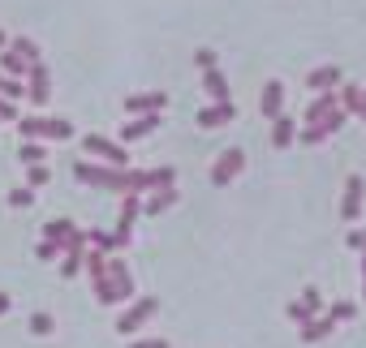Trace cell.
<instances>
[{
	"label": "cell",
	"instance_id": "1",
	"mask_svg": "<svg viewBox=\"0 0 366 348\" xmlns=\"http://www.w3.org/2000/svg\"><path fill=\"white\" fill-rule=\"evenodd\" d=\"M18 133H22V138H52V142H65V138H74V125H69V121H52V116H18Z\"/></svg>",
	"mask_w": 366,
	"mask_h": 348
},
{
	"label": "cell",
	"instance_id": "2",
	"mask_svg": "<svg viewBox=\"0 0 366 348\" xmlns=\"http://www.w3.org/2000/svg\"><path fill=\"white\" fill-rule=\"evenodd\" d=\"M164 185H177L172 168H147V172L125 168V194H147V190H164Z\"/></svg>",
	"mask_w": 366,
	"mask_h": 348
},
{
	"label": "cell",
	"instance_id": "3",
	"mask_svg": "<svg viewBox=\"0 0 366 348\" xmlns=\"http://www.w3.org/2000/svg\"><path fill=\"white\" fill-rule=\"evenodd\" d=\"M82 146H86V155H95V159H104V163H112V168H125V142H112V138H104V133H91V138H82Z\"/></svg>",
	"mask_w": 366,
	"mask_h": 348
},
{
	"label": "cell",
	"instance_id": "4",
	"mask_svg": "<svg viewBox=\"0 0 366 348\" xmlns=\"http://www.w3.org/2000/svg\"><path fill=\"white\" fill-rule=\"evenodd\" d=\"M319 309H323V297H319V288H306L297 301H289V322H297V327H306L310 318H319Z\"/></svg>",
	"mask_w": 366,
	"mask_h": 348
},
{
	"label": "cell",
	"instance_id": "5",
	"mask_svg": "<svg viewBox=\"0 0 366 348\" xmlns=\"http://www.w3.org/2000/svg\"><path fill=\"white\" fill-rule=\"evenodd\" d=\"M155 309H159V301H155V297H138V301H134V305H129V309H125V314L117 318V331H121V335L138 331V327H142V322H147V318H151Z\"/></svg>",
	"mask_w": 366,
	"mask_h": 348
},
{
	"label": "cell",
	"instance_id": "6",
	"mask_svg": "<svg viewBox=\"0 0 366 348\" xmlns=\"http://www.w3.org/2000/svg\"><path fill=\"white\" fill-rule=\"evenodd\" d=\"M242 168H246V150H242V146H229V150L216 159V168H212V181H216V185H229Z\"/></svg>",
	"mask_w": 366,
	"mask_h": 348
},
{
	"label": "cell",
	"instance_id": "7",
	"mask_svg": "<svg viewBox=\"0 0 366 348\" xmlns=\"http://www.w3.org/2000/svg\"><path fill=\"white\" fill-rule=\"evenodd\" d=\"M164 103H168V95H164V91L129 95V99H125V116H155V112H164Z\"/></svg>",
	"mask_w": 366,
	"mask_h": 348
},
{
	"label": "cell",
	"instance_id": "8",
	"mask_svg": "<svg viewBox=\"0 0 366 348\" xmlns=\"http://www.w3.org/2000/svg\"><path fill=\"white\" fill-rule=\"evenodd\" d=\"M340 215H345L349 224L362 215V177H357V172H353V177L345 181V203H340Z\"/></svg>",
	"mask_w": 366,
	"mask_h": 348
},
{
	"label": "cell",
	"instance_id": "9",
	"mask_svg": "<svg viewBox=\"0 0 366 348\" xmlns=\"http://www.w3.org/2000/svg\"><path fill=\"white\" fill-rule=\"evenodd\" d=\"M336 108H340V95H336V91H319V99L306 108V125H319V121H327Z\"/></svg>",
	"mask_w": 366,
	"mask_h": 348
},
{
	"label": "cell",
	"instance_id": "10",
	"mask_svg": "<svg viewBox=\"0 0 366 348\" xmlns=\"http://www.w3.org/2000/svg\"><path fill=\"white\" fill-rule=\"evenodd\" d=\"M280 108H285V86H280V82H267V86H263V95H259V112H263L267 121H276V116H280Z\"/></svg>",
	"mask_w": 366,
	"mask_h": 348
},
{
	"label": "cell",
	"instance_id": "11",
	"mask_svg": "<svg viewBox=\"0 0 366 348\" xmlns=\"http://www.w3.org/2000/svg\"><path fill=\"white\" fill-rule=\"evenodd\" d=\"M44 237H48V241H52L56 250H69V245H74V241H78L82 232H78V228H74L69 220H52V224L44 228Z\"/></svg>",
	"mask_w": 366,
	"mask_h": 348
},
{
	"label": "cell",
	"instance_id": "12",
	"mask_svg": "<svg viewBox=\"0 0 366 348\" xmlns=\"http://www.w3.org/2000/svg\"><path fill=\"white\" fill-rule=\"evenodd\" d=\"M203 86H207V95L216 99V103H233V95H229V82H224V73L212 65V69H203Z\"/></svg>",
	"mask_w": 366,
	"mask_h": 348
},
{
	"label": "cell",
	"instance_id": "13",
	"mask_svg": "<svg viewBox=\"0 0 366 348\" xmlns=\"http://www.w3.org/2000/svg\"><path fill=\"white\" fill-rule=\"evenodd\" d=\"M159 116L164 112H155V116H134V121H125L121 125V142H134V138H147L155 125H159Z\"/></svg>",
	"mask_w": 366,
	"mask_h": 348
},
{
	"label": "cell",
	"instance_id": "14",
	"mask_svg": "<svg viewBox=\"0 0 366 348\" xmlns=\"http://www.w3.org/2000/svg\"><path fill=\"white\" fill-rule=\"evenodd\" d=\"M108 280H112V292H117V301L134 297V275L125 271V262H108Z\"/></svg>",
	"mask_w": 366,
	"mask_h": 348
},
{
	"label": "cell",
	"instance_id": "15",
	"mask_svg": "<svg viewBox=\"0 0 366 348\" xmlns=\"http://www.w3.org/2000/svg\"><path fill=\"white\" fill-rule=\"evenodd\" d=\"M332 331H336V318H332V314H319V318H310V322L302 327V339H306V344H319V339H327Z\"/></svg>",
	"mask_w": 366,
	"mask_h": 348
},
{
	"label": "cell",
	"instance_id": "16",
	"mask_svg": "<svg viewBox=\"0 0 366 348\" xmlns=\"http://www.w3.org/2000/svg\"><path fill=\"white\" fill-rule=\"evenodd\" d=\"M233 116H237V108H233V103H216V108H203L194 121H199L203 129H216V125H224V121H233Z\"/></svg>",
	"mask_w": 366,
	"mask_h": 348
},
{
	"label": "cell",
	"instance_id": "17",
	"mask_svg": "<svg viewBox=\"0 0 366 348\" xmlns=\"http://www.w3.org/2000/svg\"><path fill=\"white\" fill-rule=\"evenodd\" d=\"M293 133H297V121L280 112V116L272 121V142H276V146H293Z\"/></svg>",
	"mask_w": 366,
	"mask_h": 348
},
{
	"label": "cell",
	"instance_id": "18",
	"mask_svg": "<svg viewBox=\"0 0 366 348\" xmlns=\"http://www.w3.org/2000/svg\"><path fill=\"white\" fill-rule=\"evenodd\" d=\"M172 203H177V190L164 185V190H151V198L142 203V211H147V215H159V211H168Z\"/></svg>",
	"mask_w": 366,
	"mask_h": 348
},
{
	"label": "cell",
	"instance_id": "19",
	"mask_svg": "<svg viewBox=\"0 0 366 348\" xmlns=\"http://www.w3.org/2000/svg\"><path fill=\"white\" fill-rule=\"evenodd\" d=\"M26 78H31V99H35V103H48V69L35 61Z\"/></svg>",
	"mask_w": 366,
	"mask_h": 348
},
{
	"label": "cell",
	"instance_id": "20",
	"mask_svg": "<svg viewBox=\"0 0 366 348\" xmlns=\"http://www.w3.org/2000/svg\"><path fill=\"white\" fill-rule=\"evenodd\" d=\"M0 69H5V78H14V82H22V78L31 73V61H22L18 52H9L5 61H0Z\"/></svg>",
	"mask_w": 366,
	"mask_h": 348
},
{
	"label": "cell",
	"instance_id": "21",
	"mask_svg": "<svg viewBox=\"0 0 366 348\" xmlns=\"http://www.w3.org/2000/svg\"><path fill=\"white\" fill-rule=\"evenodd\" d=\"M336 82H340V69H332V65H323V69L310 73V86H315V91H332Z\"/></svg>",
	"mask_w": 366,
	"mask_h": 348
},
{
	"label": "cell",
	"instance_id": "22",
	"mask_svg": "<svg viewBox=\"0 0 366 348\" xmlns=\"http://www.w3.org/2000/svg\"><path fill=\"white\" fill-rule=\"evenodd\" d=\"M26 181H31V190H39V185L52 181V172H48L44 163H31V168H26Z\"/></svg>",
	"mask_w": 366,
	"mask_h": 348
},
{
	"label": "cell",
	"instance_id": "23",
	"mask_svg": "<svg viewBox=\"0 0 366 348\" xmlns=\"http://www.w3.org/2000/svg\"><path fill=\"white\" fill-rule=\"evenodd\" d=\"M327 314H332V318H336V327H340V322H349V318H357V305H353V301H336V305H332Z\"/></svg>",
	"mask_w": 366,
	"mask_h": 348
},
{
	"label": "cell",
	"instance_id": "24",
	"mask_svg": "<svg viewBox=\"0 0 366 348\" xmlns=\"http://www.w3.org/2000/svg\"><path fill=\"white\" fill-rule=\"evenodd\" d=\"M14 52H18V56H22V61H31V65H35V61H39V48H35V44H31V39H22V35H18V39H14Z\"/></svg>",
	"mask_w": 366,
	"mask_h": 348
},
{
	"label": "cell",
	"instance_id": "25",
	"mask_svg": "<svg viewBox=\"0 0 366 348\" xmlns=\"http://www.w3.org/2000/svg\"><path fill=\"white\" fill-rule=\"evenodd\" d=\"M18 159H22V163H44V146H39V142H22Z\"/></svg>",
	"mask_w": 366,
	"mask_h": 348
},
{
	"label": "cell",
	"instance_id": "26",
	"mask_svg": "<svg viewBox=\"0 0 366 348\" xmlns=\"http://www.w3.org/2000/svg\"><path fill=\"white\" fill-rule=\"evenodd\" d=\"M86 241H91V250H99V254H108V250H117V241H112V232H86Z\"/></svg>",
	"mask_w": 366,
	"mask_h": 348
},
{
	"label": "cell",
	"instance_id": "27",
	"mask_svg": "<svg viewBox=\"0 0 366 348\" xmlns=\"http://www.w3.org/2000/svg\"><path fill=\"white\" fill-rule=\"evenodd\" d=\"M357 99H362L357 86H345V91H340V108H345V112H357Z\"/></svg>",
	"mask_w": 366,
	"mask_h": 348
},
{
	"label": "cell",
	"instance_id": "28",
	"mask_svg": "<svg viewBox=\"0 0 366 348\" xmlns=\"http://www.w3.org/2000/svg\"><path fill=\"white\" fill-rule=\"evenodd\" d=\"M9 207H18V211L35 207V194H31V190H14V194H9Z\"/></svg>",
	"mask_w": 366,
	"mask_h": 348
},
{
	"label": "cell",
	"instance_id": "29",
	"mask_svg": "<svg viewBox=\"0 0 366 348\" xmlns=\"http://www.w3.org/2000/svg\"><path fill=\"white\" fill-rule=\"evenodd\" d=\"M31 331L35 335H52V314H35L31 318Z\"/></svg>",
	"mask_w": 366,
	"mask_h": 348
},
{
	"label": "cell",
	"instance_id": "30",
	"mask_svg": "<svg viewBox=\"0 0 366 348\" xmlns=\"http://www.w3.org/2000/svg\"><path fill=\"white\" fill-rule=\"evenodd\" d=\"M0 95H5V99H18V95H22V82H14V78L0 73Z\"/></svg>",
	"mask_w": 366,
	"mask_h": 348
},
{
	"label": "cell",
	"instance_id": "31",
	"mask_svg": "<svg viewBox=\"0 0 366 348\" xmlns=\"http://www.w3.org/2000/svg\"><path fill=\"white\" fill-rule=\"evenodd\" d=\"M0 121H18V108H14V99H5V95H0Z\"/></svg>",
	"mask_w": 366,
	"mask_h": 348
},
{
	"label": "cell",
	"instance_id": "32",
	"mask_svg": "<svg viewBox=\"0 0 366 348\" xmlns=\"http://www.w3.org/2000/svg\"><path fill=\"white\" fill-rule=\"evenodd\" d=\"M349 250H357V254H366V232H349Z\"/></svg>",
	"mask_w": 366,
	"mask_h": 348
},
{
	"label": "cell",
	"instance_id": "33",
	"mask_svg": "<svg viewBox=\"0 0 366 348\" xmlns=\"http://www.w3.org/2000/svg\"><path fill=\"white\" fill-rule=\"evenodd\" d=\"M129 348H172L168 339H138V344H129Z\"/></svg>",
	"mask_w": 366,
	"mask_h": 348
},
{
	"label": "cell",
	"instance_id": "34",
	"mask_svg": "<svg viewBox=\"0 0 366 348\" xmlns=\"http://www.w3.org/2000/svg\"><path fill=\"white\" fill-rule=\"evenodd\" d=\"M56 254H61V250H56L52 241H44V245H39V258H56Z\"/></svg>",
	"mask_w": 366,
	"mask_h": 348
},
{
	"label": "cell",
	"instance_id": "35",
	"mask_svg": "<svg viewBox=\"0 0 366 348\" xmlns=\"http://www.w3.org/2000/svg\"><path fill=\"white\" fill-rule=\"evenodd\" d=\"M357 116L366 121V91H362V99H357Z\"/></svg>",
	"mask_w": 366,
	"mask_h": 348
},
{
	"label": "cell",
	"instance_id": "36",
	"mask_svg": "<svg viewBox=\"0 0 366 348\" xmlns=\"http://www.w3.org/2000/svg\"><path fill=\"white\" fill-rule=\"evenodd\" d=\"M5 314H9V297H5V292H0V318H5Z\"/></svg>",
	"mask_w": 366,
	"mask_h": 348
},
{
	"label": "cell",
	"instance_id": "37",
	"mask_svg": "<svg viewBox=\"0 0 366 348\" xmlns=\"http://www.w3.org/2000/svg\"><path fill=\"white\" fill-rule=\"evenodd\" d=\"M5 44H9V39H5V31H0V48H5Z\"/></svg>",
	"mask_w": 366,
	"mask_h": 348
}]
</instances>
